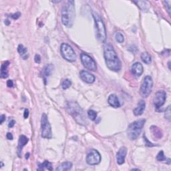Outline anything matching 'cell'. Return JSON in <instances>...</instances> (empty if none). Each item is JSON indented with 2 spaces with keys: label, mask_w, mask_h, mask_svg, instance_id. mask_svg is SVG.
Returning <instances> with one entry per match:
<instances>
[{
  "label": "cell",
  "mask_w": 171,
  "mask_h": 171,
  "mask_svg": "<svg viewBox=\"0 0 171 171\" xmlns=\"http://www.w3.org/2000/svg\"><path fill=\"white\" fill-rule=\"evenodd\" d=\"M104 56L107 67L112 71L118 72L122 65L115 50L110 44H106L104 47Z\"/></svg>",
  "instance_id": "obj_1"
},
{
  "label": "cell",
  "mask_w": 171,
  "mask_h": 171,
  "mask_svg": "<svg viewBox=\"0 0 171 171\" xmlns=\"http://www.w3.org/2000/svg\"><path fill=\"white\" fill-rule=\"evenodd\" d=\"M66 109L68 113L75 119L77 122L81 125H86L88 123L86 116L83 109L76 102H68Z\"/></svg>",
  "instance_id": "obj_2"
},
{
  "label": "cell",
  "mask_w": 171,
  "mask_h": 171,
  "mask_svg": "<svg viewBox=\"0 0 171 171\" xmlns=\"http://www.w3.org/2000/svg\"><path fill=\"white\" fill-rule=\"evenodd\" d=\"M75 19V8L74 1H68L63 6L62 10V21L65 26L71 27Z\"/></svg>",
  "instance_id": "obj_3"
},
{
  "label": "cell",
  "mask_w": 171,
  "mask_h": 171,
  "mask_svg": "<svg viewBox=\"0 0 171 171\" xmlns=\"http://www.w3.org/2000/svg\"><path fill=\"white\" fill-rule=\"evenodd\" d=\"M145 119H140V120L133 122L128 126L127 130L128 137L131 140L137 139L142 132V128L145 124Z\"/></svg>",
  "instance_id": "obj_4"
},
{
  "label": "cell",
  "mask_w": 171,
  "mask_h": 171,
  "mask_svg": "<svg viewBox=\"0 0 171 171\" xmlns=\"http://www.w3.org/2000/svg\"><path fill=\"white\" fill-rule=\"evenodd\" d=\"M93 17L94 19L96 31V36L98 40L102 43H104L106 40V30L105 27V25L103 22L101 18L98 14L94 12Z\"/></svg>",
  "instance_id": "obj_5"
},
{
  "label": "cell",
  "mask_w": 171,
  "mask_h": 171,
  "mask_svg": "<svg viewBox=\"0 0 171 171\" xmlns=\"http://www.w3.org/2000/svg\"><path fill=\"white\" fill-rule=\"evenodd\" d=\"M153 87V78L150 76H146L144 78L140 89V94L143 98H147L151 94Z\"/></svg>",
  "instance_id": "obj_6"
},
{
  "label": "cell",
  "mask_w": 171,
  "mask_h": 171,
  "mask_svg": "<svg viewBox=\"0 0 171 171\" xmlns=\"http://www.w3.org/2000/svg\"><path fill=\"white\" fill-rule=\"evenodd\" d=\"M41 128H42V137L44 139H50L52 137L51 128L50 124L48 120V116L46 114H43L41 118Z\"/></svg>",
  "instance_id": "obj_7"
},
{
  "label": "cell",
  "mask_w": 171,
  "mask_h": 171,
  "mask_svg": "<svg viewBox=\"0 0 171 171\" xmlns=\"http://www.w3.org/2000/svg\"><path fill=\"white\" fill-rule=\"evenodd\" d=\"M61 53L65 60L70 62H73L76 60V55L73 49L68 44L64 43L61 45Z\"/></svg>",
  "instance_id": "obj_8"
},
{
  "label": "cell",
  "mask_w": 171,
  "mask_h": 171,
  "mask_svg": "<svg viewBox=\"0 0 171 171\" xmlns=\"http://www.w3.org/2000/svg\"><path fill=\"white\" fill-rule=\"evenodd\" d=\"M81 61L84 66L91 71H96L97 69L96 64L90 56L86 53H82L80 55Z\"/></svg>",
  "instance_id": "obj_9"
},
{
  "label": "cell",
  "mask_w": 171,
  "mask_h": 171,
  "mask_svg": "<svg viewBox=\"0 0 171 171\" xmlns=\"http://www.w3.org/2000/svg\"><path fill=\"white\" fill-rule=\"evenodd\" d=\"M101 161V156L99 152L95 149L90 150L87 154L86 162L90 165H98Z\"/></svg>",
  "instance_id": "obj_10"
},
{
  "label": "cell",
  "mask_w": 171,
  "mask_h": 171,
  "mask_svg": "<svg viewBox=\"0 0 171 171\" xmlns=\"http://www.w3.org/2000/svg\"><path fill=\"white\" fill-rule=\"evenodd\" d=\"M166 96H167V94H166V92L164 90H159L156 93L153 100V102L154 106L156 108H159L163 106L166 100Z\"/></svg>",
  "instance_id": "obj_11"
},
{
  "label": "cell",
  "mask_w": 171,
  "mask_h": 171,
  "mask_svg": "<svg viewBox=\"0 0 171 171\" xmlns=\"http://www.w3.org/2000/svg\"><path fill=\"white\" fill-rule=\"evenodd\" d=\"M127 154V148L125 146L121 147L116 154V160L118 165H122L125 162V158Z\"/></svg>",
  "instance_id": "obj_12"
},
{
  "label": "cell",
  "mask_w": 171,
  "mask_h": 171,
  "mask_svg": "<svg viewBox=\"0 0 171 171\" xmlns=\"http://www.w3.org/2000/svg\"><path fill=\"white\" fill-rule=\"evenodd\" d=\"M80 77L84 82L88 84H92L95 81V76L90 72L85 71V70H82V71L80 72Z\"/></svg>",
  "instance_id": "obj_13"
},
{
  "label": "cell",
  "mask_w": 171,
  "mask_h": 171,
  "mask_svg": "<svg viewBox=\"0 0 171 171\" xmlns=\"http://www.w3.org/2000/svg\"><path fill=\"white\" fill-rule=\"evenodd\" d=\"M132 72L135 76H140L143 73V66L140 62L134 63L132 66Z\"/></svg>",
  "instance_id": "obj_14"
},
{
  "label": "cell",
  "mask_w": 171,
  "mask_h": 171,
  "mask_svg": "<svg viewBox=\"0 0 171 171\" xmlns=\"http://www.w3.org/2000/svg\"><path fill=\"white\" fill-rule=\"evenodd\" d=\"M28 139L24 135H22L20 137L18 141V154L19 157H21V153L23 147L27 143Z\"/></svg>",
  "instance_id": "obj_15"
},
{
  "label": "cell",
  "mask_w": 171,
  "mask_h": 171,
  "mask_svg": "<svg viewBox=\"0 0 171 171\" xmlns=\"http://www.w3.org/2000/svg\"><path fill=\"white\" fill-rule=\"evenodd\" d=\"M145 107H146V103H145L143 100H140L139 104H138V106L134 110V115L135 116L142 115L145 110Z\"/></svg>",
  "instance_id": "obj_16"
},
{
  "label": "cell",
  "mask_w": 171,
  "mask_h": 171,
  "mask_svg": "<svg viewBox=\"0 0 171 171\" xmlns=\"http://www.w3.org/2000/svg\"><path fill=\"white\" fill-rule=\"evenodd\" d=\"M108 104L114 108H118L120 106V102H119L118 98L116 96V94L110 95L108 99Z\"/></svg>",
  "instance_id": "obj_17"
},
{
  "label": "cell",
  "mask_w": 171,
  "mask_h": 171,
  "mask_svg": "<svg viewBox=\"0 0 171 171\" xmlns=\"http://www.w3.org/2000/svg\"><path fill=\"white\" fill-rule=\"evenodd\" d=\"M53 69V66L52 64H48L45 68H44V72H43V78H44V81H45V83H46L47 78L51 75Z\"/></svg>",
  "instance_id": "obj_18"
},
{
  "label": "cell",
  "mask_w": 171,
  "mask_h": 171,
  "mask_svg": "<svg viewBox=\"0 0 171 171\" xmlns=\"http://www.w3.org/2000/svg\"><path fill=\"white\" fill-rule=\"evenodd\" d=\"M9 65V61L5 62L3 64L1 65V78H6L8 77V67Z\"/></svg>",
  "instance_id": "obj_19"
},
{
  "label": "cell",
  "mask_w": 171,
  "mask_h": 171,
  "mask_svg": "<svg viewBox=\"0 0 171 171\" xmlns=\"http://www.w3.org/2000/svg\"><path fill=\"white\" fill-rule=\"evenodd\" d=\"M152 134L154 136V137L156 139H160L163 137V132L158 127H156L155 126H153L151 128Z\"/></svg>",
  "instance_id": "obj_20"
},
{
  "label": "cell",
  "mask_w": 171,
  "mask_h": 171,
  "mask_svg": "<svg viewBox=\"0 0 171 171\" xmlns=\"http://www.w3.org/2000/svg\"><path fill=\"white\" fill-rule=\"evenodd\" d=\"M72 167V163L71 162H64L56 168L57 171H65V170H69Z\"/></svg>",
  "instance_id": "obj_21"
},
{
  "label": "cell",
  "mask_w": 171,
  "mask_h": 171,
  "mask_svg": "<svg viewBox=\"0 0 171 171\" xmlns=\"http://www.w3.org/2000/svg\"><path fill=\"white\" fill-rule=\"evenodd\" d=\"M38 168H37V170H52L53 168L51 167V164L48 162V160H45L43 163L39 164L38 166Z\"/></svg>",
  "instance_id": "obj_22"
},
{
  "label": "cell",
  "mask_w": 171,
  "mask_h": 171,
  "mask_svg": "<svg viewBox=\"0 0 171 171\" xmlns=\"http://www.w3.org/2000/svg\"><path fill=\"white\" fill-rule=\"evenodd\" d=\"M141 59L142 62L146 64H150L152 62L151 56H150L147 52H143L141 54Z\"/></svg>",
  "instance_id": "obj_23"
},
{
  "label": "cell",
  "mask_w": 171,
  "mask_h": 171,
  "mask_svg": "<svg viewBox=\"0 0 171 171\" xmlns=\"http://www.w3.org/2000/svg\"><path fill=\"white\" fill-rule=\"evenodd\" d=\"M27 51V48H25V47L23 46L22 44H20V45L18 46V53H20L21 56H23V58L24 57V56L25 54H26Z\"/></svg>",
  "instance_id": "obj_24"
},
{
  "label": "cell",
  "mask_w": 171,
  "mask_h": 171,
  "mask_svg": "<svg viewBox=\"0 0 171 171\" xmlns=\"http://www.w3.org/2000/svg\"><path fill=\"white\" fill-rule=\"evenodd\" d=\"M114 37H115L116 42H118V43H123V42L125 41V37L120 32H116L114 34Z\"/></svg>",
  "instance_id": "obj_25"
},
{
  "label": "cell",
  "mask_w": 171,
  "mask_h": 171,
  "mask_svg": "<svg viewBox=\"0 0 171 171\" xmlns=\"http://www.w3.org/2000/svg\"><path fill=\"white\" fill-rule=\"evenodd\" d=\"M72 85L71 81L68 79H65L64 80H63L62 83V88L64 89V90H66L68 88L70 87V86Z\"/></svg>",
  "instance_id": "obj_26"
},
{
  "label": "cell",
  "mask_w": 171,
  "mask_h": 171,
  "mask_svg": "<svg viewBox=\"0 0 171 171\" xmlns=\"http://www.w3.org/2000/svg\"><path fill=\"white\" fill-rule=\"evenodd\" d=\"M88 116L92 120H95L97 117V112L94 110H90L88 112Z\"/></svg>",
  "instance_id": "obj_27"
},
{
  "label": "cell",
  "mask_w": 171,
  "mask_h": 171,
  "mask_svg": "<svg viewBox=\"0 0 171 171\" xmlns=\"http://www.w3.org/2000/svg\"><path fill=\"white\" fill-rule=\"evenodd\" d=\"M156 159L158 161H165L167 160V158L165 157V154H164V152L163 151L159 152L157 156H156Z\"/></svg>",
  "instance_id": "obj_28"
},
{
  "label": "cell",
  "mask_w": 171,
  "mask_h": 171,
  "mask_svg": "<svg viewBox=\"0 0 171 171\" xmlns=\"http://www.w3.org/2000/svg\"><path fill=\"white\" fill-rule=\"evenodd\" d=\"M165 118L168 119V120H170V106H168L167 110L165 113Z\"/></svg>",
  "instance_id": "obj_29"
},
{
  "label": "cell",
  "mask_w": 171,
  "mask_h": 171,
  "mask_svg": "<svg viewBox=\"0 0 171 171\" xmlns=\"http://www.w3.org/2000/svg\"><path fill=\"white\" fill-rule=\"evenodd\" d=\"M164 3L166 4V7H167V11L168 13H169V15H170V4H171V1H164Z\"/></svg>",
  "instance_id": "obj_30"
},
{
  "label": "cell",
  "mask_w": 171,
  "mask_h": 171,
  "mask_svg": "<svg viewBox=\"0 0 171 171\" xmlns=\"http://www.w3.org/2000/svg\"><path fill=\"white\" fill-rule=\"evenodd\" d=\"M34 60H35V62L37 63V64H39L41 62V57L40 56L39 54H36L35 56V58H34Z\"/></svg>",
  "instance_id": "obj_31"
},
{
  "label": "cell",
  "mask_w": 171,
  "mask_h": 171,
  "mask_svg": "<svg viewBox=\"0 0 171 171\" xmlns=\"http://www.w3.org/2000/svg\"><path fill=\"white\" fill-rule=\"evenodd\" d=\"M20 15L21 13L20 12H17L13 14V15H11V18H12L13 20H18V19L20 17Z\"/></svg>",
  "instance_id": "obj_32"
},
{
  "label": "cell",
  "mask_w": 171,
  "mask_h": 171,
  "mask_svg": "<svg viewBox=\"0 0 171 171\" xmlns=\"http://www.w3.org/2000/svg\"><path fill=\"white\" fill-rule=\"evenodd\" d=\"M7 86H8V87L9 88H12L13 86V81L11 80H8V82H7Z\"/></svg>",
  "instance_id": "obj_33"
},
{
  "label": "cell",
  "mask_w": 171,
  "mask_h": 171,
  "mask_svg": "<svg viewBox=\"0 0 171 171\" xmlns=\"http://www.w3.org/2000/svg\"><path fill=\"white\" fill-rule=\"evenodd\" d=\"M15 120H11L8 124V127L9 128H13L14 126V125H15Z\"/></svg>",
  "instance_id": "obj_34"
},
{
  "label": "cell",
  "mask_w": 171,
  "mask_h": 171,
  "mask_svg": "<svg viewBox=\"0 0 171 171\" xmlns=\"http://www.w3.org/2000/svg\"><path fill=\"white\" fill-rule=\"evenodd\" d=\"M6 137H7V139H8V140H13V139L12 134H11V133H10V132L7 133Z\"/></svg>",
  "instance_id": "obj_35"
},
{
  "label": "cell",
  "mask_w": 171,
  "mask_h": 171,
  "mask_svg": "<svg viewBox=\"0 0 171 171\" xmlns=\"http://www.w3.org/2000/svg\"><path fill=\"white\" fill-rule=\"evenodd\" d=\"M23 116H24V118L26 119L28 118V116H29V110H28V109H25V111H24V114H23Z\"/></svg>",
  "instance_id": "obj_36"
},
{
  "label": "cell",
  "mask_w": 171,
  "mask_h": 171,
  "mask_svg": "<svg viewBox=\"0 0 171 171\" xmlns=\"http://www.w3.org/2000/svg\"><path fill=\"white\" fill-rule=\"evenodd\" d=\"M4 120H6V116L4 115V114H2L0 116V124H3V122H4Z\"/></svg>",
  "instance_id": "obj_37"
},
{
  "label": "cell",
  "mask_w": 171,
  "mask_h": 171,
  "mask_svg": "<svg viewBox=\"0 0 171 171\" xmlns=\"http://www.w3.org/2000/svg\"><path fill=\"white\" fill-rule=\"evenodd\" d=\"M144 140H145V141L146 142V146H154V145L152 144L151 142H150L148 140H147V139H146V138H144Z\"/></svg>",
  "instance_id": "obj_38"
},
{
  "label": "cell",
  "mask_w": 171,
  "mask_h": 171,
  "mask_svg": "<svg viewBox=\"0 0 171 171\" xmlns=\"http://www.w3.org/2000/svg\"><path fill=\"white\" fill-rule=\"evenodd\" d=\"M5 23H6V25H9V23H10V22H9V20H7L5 21Z\"/></svg>",
  "instance_id": "obj_39"
},
{
  "label": "cell",
  "mask_w": 171,
  "mask_h": 171,
  "mask_svg": "<svg viewBox=\"0 0 171 171\" xmlns=\"http://www.w3.org/2000/svg\"><path fill=\"white\" fill-rule=\"evenodd\" d=\"M30 153H27L26 154H25V158L26 159H28L29 158V157H30Z\"/></svg>",
  "instance_id": "obj_40"
},
{
  "label": "cell",
  "mask_w": 171,
  "mask_h": 171,
  "mask_svg": "<svg viewBox=\"0 0 171 171\" xmlns=\"http://www.w3.org/2000/svg\"><path fill=\"white\" fill-rule=\"evenodd\" d=\"M168 68H169V70H170V62H168Z\"/></svg>",
  "instance_id": "obj_41"
},
{
  "label": "cell",
  "mask_w": 171,
  "mask_h": 171,
  "mask_svg": "<svg viewBox=\"0 0 171 171\" xmlns=\"http://www.w3.org/2000/svg\"><path fill=\"white\" fill-rule=\"evenodd\" d=\"M132 170H139V169H138V168H133Z\"/></svg>",
  "instance_id": "obj_42"
},
{
  "label": "cell",
  "mask_w": 171,
  "mask_h": 171,
  "mask_svg": "<svg viewBox=\"0 0 171 171\" xmlns=\"http://www.w3.org/2000/svg\"><path fill=\"white\" fill-rule=\"evenodd\" d=\"M1 167H3V166H4V163H2V162H1Z\"/></svg>",
  "instance_id": "obj_43"
}]
</instances>
